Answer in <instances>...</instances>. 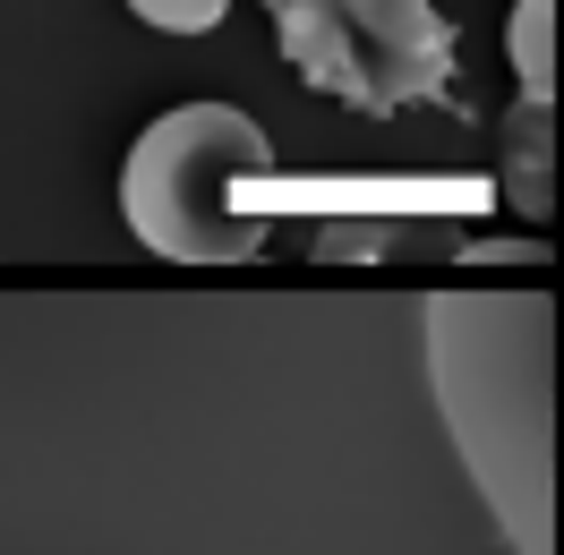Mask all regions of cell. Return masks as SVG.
I'll use <instances>...</instances> for the list:
<instances>
[{
	"instance_id": "1",
	"label": "cell",
	"mask_w": 564,
	"mask_h": 555,
	"mask_svg": "<svg viewBox=\"0 0 564 555\" xmlns=\"http://www.w3.org/2000/svg\"><path fill=\"white\" fill-rule=\"evenodd\" d=\"M427 393L513 555H556V308L547 291H427Z\"/></svg>"
},
{
	"instance_id": "2",
	"label": "cell",
	"mask_w": 564,
	"mask_h": 555,
	"mask_svg": "<svg viewBox=\"0 0 564 555\" xmlns=\"http://www.w3.org/2000/svg\"><path fill=\"white\" fill-rule=\"evenodd\" d=\"M265 179H274V138L248 111L180 104L129 145L120 214L172 265H240L265 248V206H257Z\"/></svg>"
},
{
	"instance_id": "3",
	"label": "cell",
	"mask_w": 564,
	"mask_h": 555,
	"mask_svg": "<svg viewBox=\"0 0 564 555\" xmlns=\"http://www.w3.org/2000/svg\"><path fill=\"white\" fill-rule=\"evenodd\" d=\"M282 61L317 95L393 120L454 95L462 35L436 0H265Z\"/></svg>"
},
{
	"instance_id": "4",
	"label": "cell",
	"mask_w": 564,
	"mask_h": 555,
	"mask_svg": "<svg viewBox=\"0 0 564 555\" xmlns=\"http://www.w3.org/2000/svg\"><path fill=\"white\" fill-rule=\"evenodd\" d=\"M505 197L530 214V222H547L556 214V104H513L505 111Z\"/></svg>"
},
{
	"instance_id": "5",
	"label": "cell",
	"mask_w": 564,
	"mask_h": 555,
	"mask_svg": "<svg viewBox=\"0 0 564 555\" xmlns=\"http://www.w3.org/2000/svg\"><path fill=\"white\" fill-rule=\"evenodd\" d=\"M505 52H513V77L530 104H556V0H513Z\"/></svg>"
},
{
	"instance_id": "6",
	"label": "cell",
	"mask_w": 564,
	"mask_h": 555,
	"mask_svg": "<svg viewBox=\"0 0 564 555\" xmlns=\"http://www.w3.org/2000/svg\"><path fill=\"white\" fill-rule=\"evenodd\" d=\"M129 9H138L145 26H163V35H214L231 0H129Z\"/></svg>"
}]
</instances>
